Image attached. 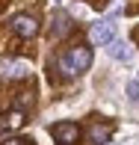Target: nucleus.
<instances>
[{"label":"nucleus","instance_id":"f8f14e48","mask_svg":"<svg viewBox=\"0 0 139 145\" xmlns=\"http://www.w3.org/2000/svg\"><path fill=\"white\" fill-rule=\"evenodd\" d=\"M110 145H116V142H110Z\"/></svg>","mask_w":139,"mask_h":145},{"label":"nucleus","instance_id":"0eeeda50","mask_svg":"<svg viewBox=\"0 0 139 145\" xmlns=\"http://www.w3.org/2000/svg\"><path fill=\"white\" fill-rule=\"evenodd\" d=\"M110 139V127L107 124H95V127H89V145H104Z\"/></svg>","mask_w":139,"mask_h":145},{"label":"nucleus","instance_id":"39448f33","mask_svg":"<svg viewBox=\"0 0 139 145\" xmlns=\"http://www.w3.org/2000/svg\"><path fill=\"white\" fill-rule=\"evenodd\" d=\"M107 54L112 59H118V62H133V48H130L127 42H118V39L107 44Z\"/></svg>","mask_w":139,"mask_h":145},{"label":"nucleus","instance_id":"6e6552de","mask_svg":"<svg viewBox=\"0 0 139 145\" xmlns=\"http://www.w3.org/2000/svg\"><path fill=\"white\" fill-rule=\"evenodd\" d=\"M27 65H24V62H6L3 65V77H24V74H27Z\"/></svg>","mask_w":139,"mask_h":145},{"label":"nucleus","instance_id":"20e7f679","mask_svg":"<svg viewBox=\"0 0 139 145\" xmlns=\"http://www.w3.org/2000/svg\"><path fill=\"white\" fill-rule=\"evenodd\" d=\"M12 30H15L21 39H33L39 33V21L33 15H15L12 18Z\"/></svg>","mask_w":139,"mask_h":145},{"label":"nucleus","instance_id":"9b49d317","mask_svg":"<svg viewBox=\"0 0 139 145\" xmlns=\"http://www.w3.org/2000/svg\"><path fill=\"white\" fill-rule=\"evenodd\" d=\"M3 145H27V139H6Z\"/></svg>","mask_w":139,"mask_h":145},{"label":"nucleus","instance_id":"f03ea898","mask_svg":"<svg viewBox=\"0 0 139 145\" xmlns=\"http://www.w3.org/2000/svg\"><path fill=\"white\" fill-rule=\"evenodd\" d=\"M54 139H56V145H74L80 139V127L74 121H59V124H54Z\"/></svg>","mask_w":139,"mask_h":145},{"label":"nucleus","instance_id":"7ed1b4c3","mask_svg":"<svg viewBox=\"0 0 139 145\" xmlns=\"http://www.w3.org/2000/svg\"><path fill=\"white\" fill-rule=\"evenodd\" d=\"M89 39H92V44H101V48H107L110 42H116V24L112 21H101V24H95L89 33Z\"/></svg>","mask_w":139,"mask_h":145},{"label":"nucleus","instance_id":"f257e3e1","mask_svg":"<svg viewBox=\"0 0 139 145\" xmlns=\"http://www.w3.org/2000/svg\"><path fill=\"white\" fill-rule=\"evenodd\" d=\"M89 65H92V50L89 48H74V50H68V54L59 59V68H62L65 77L80 74V71L89 68Z\"/></svg>","mask_w":139,"mask_h":145},{"label":"nucleus","instance_id":"9d476101","mask_svg":"<svg viewBox=\"0 0 139 145\" xmlns=\"http://www.w3.org/2000/svg\"><path fill=\"white\" fill-rule=\"evenodd\" d=\"M6 124H9V127H21V124H24V116H21V110H15V113L9 116V121H6Z\"/></svg>","mask_w":139,"mask_h":145},{"label":"nucleus","instance_id":"423d86ee","mask_svg":"<svg viewBox=\"0 0 139 145\" xmlns=\"http://www.w3.org/2000/svg\"><path fill=\"white\" fill-rule=\"evenodd\" d=\"M68 33H71V18L65 15V12H56L54 21H50V36L62 39V36H68Z\"/></svg>","mask_w":139,"mask_h":145},{"label":"nucleus","instance_id":"1a4fd4ad","mask_svg":"<svg viewBox=\"0 0 139 145\" xmlns=\"http://www.w3.org/2000/svg\"><path fill=\"white\" fill-rule=\"evenodd\" d=\"M127 98H130V104H139V80L136 77L127 83Z\"/></svg>","mask_w":139,"mask_h":145}]
</instances>
